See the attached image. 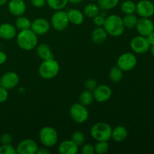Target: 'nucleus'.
I'll return each mask as SVG.
<instances>
[{"instance_id": "1", "label": "nucleus", "mask_w": 154, "mask_h": 154, "mask_svg": "<svg viewBox=\"0 0 154 154\" xmlns=\"http://www.w3.org/2000/svg\"><path fill=\"white\" fill-rule=\"evenodd\" d=\"M17 43L23 51H32L37 47L38 35L31 29L20 30L17 35Z\"/></svg>"}, {"instance_id": "2", "label": "nucleus", "mask_w": 154, "mask_h": 154, "mask_svg": "<svg viewBox=\"0 0 154 154\" xmlns=\"http://www.w3.org/2000/svg\"><path fill=\"white\" fill-rule=\"evenodd\" d=\"M103 27L107 33L113 37L122 35L125 30L123 19L117 14H111L107 17Z\"/></svg>"}, {"instance_id": "3", "label": "nucleus", "mask_w": 154, "mask_h": 154, "mask_svg": "<svg viewBox=\"0 0 154 154\" xmlns=\"http://www.w3.org/2000/svg\"><path fill=\"white\" fill-rule=\"evenodd\" d=\"M60 72V64L53 59L43 60L38 68V74L42 78L50 80L54 78Z\"/></svg>"}, {"instance_id": "4", "label": "nucleus", "mask_w": 154, "mask_h": 154, "mask_svg": "<svg viewBox=\"0 0 154 154\" xmlns=\"http://www.w3.org/2000/svg\"><path fill=\"white\" fill-rule=\"evenodd\" d=\"M112 128L108 123L99 122L93 125L90 130V134L96 141H108L111 139Z\"/></svg>"}, {"instance_id": "5", "label": "nucleus", "mask_w": 154, "mask_h": 154, "mask_svg": "<svg viewBox=\"0 0 154 154\" xmlns=\"http://www.w3.org/2000/svg\"><path fill=\"white\" fill-rule=\"evenodd\" d=\"M39 140L45 147H53L58 141V133L54 128L45 126L39 132Z\"/></svg>"}, {"instance_id": "6", "label": "nucleus", "mask_w": 154, "mask_h": 154, "mask_svg": "<svg viewBox=\"0 0 154 154\" xmlns=\"http://www.w3.org/2000/svg\"><path fill=\"white\" fill-rule=\"evenodd\" d=\"M69 114L71 118L77 123H84L89 118V111L87 106H84L81 103L74 104L70 108Z\"/></svg>"}, {"instance_id": "7", "label": "nucleus", "mask_w": 154, "mask_h": 154, "mask_svg": "<svg viewBox=\"0 0 154 154\" xmlns=\"http://www.w3.org/2000/svg\"><path fill=\"white\" fill-rule=\"evenodd\" d=\"M69 23L68 14L63 10L56 11L51 17V24L53 28L57 31H63L67 28Z\"/></svg>"}, {"instance_id": "8", "label": "nucleus", "mask_w": 154, "mask_h": 154, "mask_svg": "<svg viewBox=\"0 0 154 154\" xmlns=\"http://www.w3.org/2000/svg\"><path fill=\"white\" fill-rule=\"evenodd\" d=\"M138 60L132 53H124L117 59V65L123 72H129L136 66Z\"/></svg>"}, {"instance_id": "9", "label": "nucleus", "mask_w": 154, "mask_h": 154, "mask_svg": "<svg viewBox=\"0 0 154 154\" xmlns=\"http://www.w3.org/2000/svg\"><path fill=\"white\" fill-rule=\"evenodd\" d=\"M130 48L135 53L143 54L147 53L150 48V43L147 41V37L142 35L135 36L131 40Z\"/></svg>"}, {"instance_id": "10", "label": "nucleus", "mask_w": 154, "mask_h": 154, "mask_svg": "<svg viewBox=\"0 0 154 154\" xmlns=\"http://www.w3.org/2000/svg\"><path fill=\"white\" fill-rule=\"evenodd\" d=\"M38 146L32 139L26 138L21 141L17 146V153L18 154H36Z\"/></svg>"}, {"instance_id": "11", "label": "nucleus", "mask_w": 154, "mask_h": 154, "mask_svg": "<svg viewBox=\"0 0 154 154\" xmlns=\"http://www.w3.org/2000/svg\"><path fill=\"white\" fill-rule=\"evenodd\" d=\"M141 17L150 18L154 14V5L150 0H141L136 4V11Z\"/></svg>"}, {"instance_id": "12", "label": "nucleus", "mask_w": 154, "mask_h": 154, "mask_svg": "<svg viewBox=\"0 0 154 154\" xmlns=\"http://www.w3.org/2000/svg\"><path fill=\"white\" fill-rule=\"evenodd\" d=\"M20 78L17 74L14 72H8L0 78V86L4 88L11 90L16 87L19 84Z\"/></svg>"}, {"instance_id": "13", "label": "nucleus", "mask_w": 154, "mask_h": 154, "mask_svg": "<svg viewBox=\"0 0 154 154\" xmlns=\"http://www.w3.org/2000/svg\"><path fill=\"white\" fill-rule=\"evenodd\" d=\"M94 99L98 102H105L111 99L112 96V90L111 87L107 85L96 86L93 92Z\"/></svg>"}, {"instance_id": "14", "label": "nucleus", "mask_w": 154, "mask_h": 154, "mask_svg": "<svg viewBox=\"0 0 154 154\" xmlns=\"http://www.w3.org/2000/svg\"><path fill=\"white\" fill-rule=\"evenodd\" d=\"M135 28L140 35L147 37L154 31V24L153 21L149 18L141 17V19L138 20Z\"/></svg>"}, {"instance_id": "15", "label": "nucleus", "mask_w": 154, "mask_h": 154, "mask_svg": "<svg viewBox=\"0 0 154 154\" xmlns=\"http://www.w3.org/2000/svg\"><path fill=\"white\" fill-rule=\"evenodd\" d=\"M51 28V24L44 18H37L32 22L31 29L37 35H44L47 34Z\"/></svg>"}, {"instance_id": "16", "label": "nucleus", "mask_w": 154, "mask_h": 154, "mask_svg": "<svg viewBox=\"0 0 154 154\" xmlns=\"http://www.w3.org/2000/svg\"><path fill=\"white\" fill-rule=\"evenodd\" d=\"M8 9L13 16H22L26 10V5L23 0H11L8 5Z\"/></svg>"}, {"instance_id": "17", "label": "nucleus", "mask_w": 154, "mask_h": 154, "mask_svg": "<svg viewBox=\"0 0 154 154\" xmlns=\"http://www.w3.org/2000/svg\"><path fill=\"white\" fill-rule=\"evenodd\" d=\"M17 35V28L11 23H5L0 26V38L5 40H11Z\"/></svg>"}, {"instance_id": "18", "label": "nucleus", "mask_w": 154, "mask_h": 154, "mask_svg": "<svg viewBox=\"0 0 154 154\" xmlns=\"http://www.w3.org/2000/svg\"><path fill=\"white\" fill-rule=\"evenodd\" d=\"M58 150L61 154H76L78 152V147L72 140H65L60 144Z\"/></svg>"}, {"instance_id": "19", "label": "nucleus", "mask_w": 154, "mask_h": 154, "mask_svg": "<svg viewBox=\"0 0 154 154\" xmlns=\"http://www.w3.org/2000/svg\"><path fill=\"white\" fill-rule=\"evenodd\" d=\"M69 23L73 25L79 26L84 23V14L82 11L76 8H72L67 12Z\"/></svg>"}, {"instance_id": "20", "label": "nucleus", "mask_w": 154, "mask_h": 154, "mask_svg": "<svg viewBox=\"0 0 154 154\" xmlns=\"http://www.w3.org/2000/svg\"><path fill=\"white\" fill-rule=\"evenodd\" d=\"M107 36H108V33L105 31L104 27L97 26L92 32L91 38L95 44L101 45L106 41Z\"/></svg>"}, {"instance_id": "21", "label": "nucleus", "mask_w": 154, "mask_h": 154, "mask_svg": "<svg viewBox=\"0 0 154 154\" xmlns=\"http://www.w3.org/2000/svg\"><path fill=\"white\" fill-rule=\"evenodd\" d=\"M128 136V131L126 127L123 126H118L112 129L111 139L115 142H122L125 141Z\"/></svg>"}, {"instance_id": "22", "label": "nucleus", "mask_w": 154, "mask_h": 154, "mask_svg": "<svg viewBox=\"0 0 154 154\" xmlns=\"http://www.w3.org/2000/svg\"><path fill=\"white\" fill-rule=\"evenodd\" d=\"M36 52L39 58L42 59V60L54 58V54L49 45L47 44H41L38 45L36 48Z\"/></svg>"}, {"instance_id": "23", "label": "nucleus", "mask_w": 154, "mask_h": 154, "mask_svg": "<svg viewBox=\"0 0 154 154\" xmlns=\"http://www.w3.org/2000/svg\"><path fill=\"white\" fill-rule=\"evenodd\" d=\"M99 14H100V8L95 3H89L84 8V14L87 17L93 18Z\"/></svg>"}, {"instance_id": "24", "label": "nucleus", "mask_w": 154, "mask_h": 154, "mask_svg": "<svg viewBox=\"0 0 154 154\" xmlns=\"http://www.w3.org/2000/svg\"><path fill=\"white\" fill-rule=\"evenodd\" d=\"M32 22L29 18L24 16H19L15 20V27L20 30L28 29L31 28Z\"/></svg>"}, {"instance_id": "25", "label": "nucleus", "mask_w": 154, "mask_h": 154, "mask_svg": "<svg viewBox=\"0 0 154 154\" xmlns=\"http://www.w3.org/2000/svg\"><path fill=\"white\" fill-rule=\"evenodd\" d=\"M93 100H94V97H93V94L91 90H85L82 92L79 96V103L84 106H89Z\"/></svg>"}, {"instance_id": "26", "label": "nucleus", "mask_w": 154, "mask_h": 154, "mask_svg": "<svg viewBox=\"0 0 154 154\" xmlns=\"http://www.w3.org/2000/svg\"><path fill=\"white\" fill-rule=\"evenodd\" d=\"M120 9L124 14H134L136 11V4L132 0H126L121 4Z\"/></svg>"}, {"instance_id": "27", "label": "nucleus", "mask_w": 154, "mask_h": 154, "mask_svg": "<svg viewBox=\"0 0 154 154\" xmlns=\"http://www.w3.org/2000/svg\"><path fill=\"white\" fill-rule=\"evenodd\" d=\"M120 0H97V5L104 11L111 10L119 4Z\"/></svg>"}, {"instance_id": "28", "label": "nucleus", "mask_w": 154, "mask_h": 154, "mask_svg": "<svg viewBox=\"0 0 154 154\" xmlns=\"http://www.w3.org/2000/svg\"><path fill=\"white\" fill-rule=\"evenodd\" d=\"M122 19H123V25H124L125 28L127 29L135 28L138 20L134 14H125L124 17L122 18Z\"/></svg>"}, {"instance_id": "29", "label": "nucleus", "mask_w": 154, "mask_h": 154, "mask_svg": "<svg viewBox=\"0 0 154 154\" xmlns=\"http://www.w3.org/2000/svg\"><path fill=\"white\" fill-rule=\"evenodd\" d=\"M123 71L118 66H114L111 69L109 72V78L114 83H118L123 78Z\"/></svg>"}, {"instance_id": "30", "label": "nucleus", "mask_w": 154, "mask_h": 154, "mask_svg": "<svg viewBox=\"0 0 154 154\" xmlns=\"http://www.w3.org/2000/svg\"><path fill=\"white\" fill-rule=\"evenodd\" d=\"M68 0H46V4L55 11L63 10L68 4Z\"/></svg>"}, {"instance_id": "31", "label": "nucleus", "mask_w": 154, "mask_h": 154, "mask_svg": "<svg viewBox=\"0 0 154 154\" xmlns=\"http://www.w3.org/2000/svg\"><path fill=\"white\" fill-rule=\"evenodd\" d=\"M71 140L76 144L78 147H81L84 144L85 141V136L83 132H80V131H76V132H73L71 135Z\"/></svg>"}, {"instance_id": "32", "label": "nucleus", "mask_w": 154, "mask_h": 154, "mask_svg": "<svg viewBox=\"0 0 154 154\" xmlns=\"http://www.w3.org/2000/svg\"><path fill=\"white\" fill-rule=\"evenodd\" d=\"M95 152L98 154H105L109 150V144L108 141H97L94 146Z\"/></svg>"}, {"instance_id": "33", "label": "nucleus", "mask_w": 154, "mask_h": 154, "mask_svg": "<svg viewBox=\"0 0 154 154\" xmlns=\"http://www.w3.org/2000/svg\"><path fill=\"white\" fill-rule=\"evenodd\" d=\"M17 150L11 144H2L0 146V154H16Z\"/></svg>"}, {"instance_id": "34", "label": "nucleus", "mask_w": 154, "mask_h": 154, "mask_svg": "<svg viewBox=\"0 0 154 154\" xmlns=\"http://www.w3.org/2000/svg\"><path fill=\"white\" fill-rule=\"evenodd\" d=\"M12 141H13L12 136L8 133H3L0 137L1 144H11Z\"/></svg>"}, {"instance_id": "35", "label": "nucleus", "mask_w": 154, "mask_h": 154, "mask_svg": "<svg viewBox=\"0 0 154 154\" xmlns=\"http://www.w3.org/2000/svg\"><path fill=\"white\" fill-rule=\"evenodd\" d=\"M95 153L94 146L90 144H83L81 148V153L82 154H93Z\"/></svg>"}, {"instance_id": "36", "label": "nucleus", "mask_w": 154, "mask_h": 154, "mask_svg": "<svg viewBox=\"0 0 154 154\" xmlns=\"http://www.w3.org/2000/svg\"><path fill=\"white\" fill-rule=\"evenodd\" d=\"M93 23H94L96 26H103L104 24H105V17L102 16V15H101L100 14H99V15H97V16L95 17H93Z\"/></svg>"}, {"instance_id": "37", "label": "nucleus", "mask_w": 154, "mask_h": 154, "mask_svg": "<svg viewBox=\"0 0 154 154\" xmlns=\"http://www.w3.org/2000/svg\"><path fill=\"white\" fill-rule=\"evenodd\" d=\"M8 98V92L7 89L0 86V103L6 102Z\"/></svg>"}, {"instance_id": "38", "label": "nucleus", "mask_w": 154, "mask_h": 154, "mask_svg": "<svg viewBox=\"0 0 154 154\" xmlns=\"http://www.w3.org/2000/svg\"><path fill=\"white\" fill-rule=\"evenodd\" d=\"M96 86H97L96 81L93 79H88L85 83V87L88 90H93Z\"/></svg>"}, {"instance_id": "39", "label": "nucleus", "mask_w": 154, "mask_h": 154, "mask_svg": "<svg viewBox=\"0 0 154 154\" xmlns=\"http://www.w3.org/2000/svg\"><path fill=\"white\" fill-rule=\"evenodd\" d=\"M31 3L34 7L42 8L46 4V0H31Z\"/></svg>"}, {"instance_id": "40", "label": "nucleus", "mask_w": 154, "mask_h": 154, "mask_svg": "<svg viewBox=\"0 0 154 154\" xmlns=\"http://www.w3.org/2000/svg\"><path fill=\"white\" fill-rule=\"evenodd\" d=\"M7 60V55L5 53L2 51H0V66L4 64Z\"/></svg>"}, {"instance_id": "41", "label": "nucleus", "mask_w": 154, "mask_h": 154, "mask_svg": "<svg viewBox=\"0 0 154 154\" xmlns=\"http://www.w3.org/2000/svg\"><path fill=\"white\" fill-rule=\"evenodd\" d=\"M50 153V150H48V147H45L44 146L43 147H40L38 149V151H37V154H49Z\"/></svg>"}, {"instance_id": "42", "label": "nucleus", "mask_w": 154, "mask_h": 154, "mask_svg": "<svg viewBox=\"0 0 154 154\" xmlns=\"http://www.w3.org/2000/svg\"><path fill=\"white\" fill-rule=\"evenodd\" d=\"M147 41H148V42L150 43V46L154 45V31L153 32L150 33L149 35L147 36Z\"/></svg>"}, {"instance_id": "43", "label": "nucleus", "mask_w": 154, "mask_h": 154, "mask_svg": "<svg viewBox=\"0 0 154 154\" xmlns=\"http://www.w3.org/2000/svg\"><path fill=\"white\" fill-rule=\"evenodd\" d=\"M68 2L70 3H72V4L77 5V4H79V3H81V2H82V0H68Z\"/></svg>"}, {"instance_id": "44", "label": "nucleus", "mask_w": 154, "mask_h": 154, "mask_svg": "<svg viewBox=\"0 0 154 154\" xmlns=\"http://www.w3.org/2000/svg\"><path fill=\"white\" fill-rule=\"evenodd\" d=\"M8 2V0H0V6L4 5L5 4H6Z\"/></svg>"}, {"instance_id": "45", "label": "nucleus", "mask_w": 154, "mask_h": 154, "mask_svg": "<svg viewBox=\"0 0 154 154\" xmlns=\"http://www.w3.org/2000/svg\"><path fill=\"white\" fill-rule=\"evenodd\" d=\"M150 47H151V48H150V51H151L152 54H153V56L154 57V45H151Z\"/></svg>"}, {"instance_id": "46", "label": "nucleus", "mask_w": 154, "mask_h": 154, "mask_svg": "<svg viewBox=\"0 0 154 154\" xmlns=\"http://www.w3.org/2000/svg\"><path fill=\"white\" fill-rule=\"evenodd\" d=\"M91 1H96V0H91Z\"/></svg>"}]
</instances>
